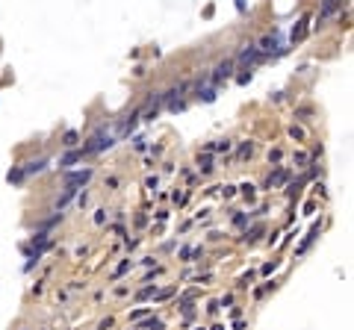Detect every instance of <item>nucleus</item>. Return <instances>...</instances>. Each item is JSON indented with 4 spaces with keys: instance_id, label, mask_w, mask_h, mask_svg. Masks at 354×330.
<instances>
[{
    "instance_id": "f257e3e1",
    "label": "nucleus",
    "mask_w": 354,
    "mask_h": 330,
    "mask_svg": "<svg viewBox=\"0 0 354 330\" xmlns=\"http://www.w3.org/2000/svg\"><path fill=\"white\" fill-rule=\"evenodd\" d=\"M225 77H230V62H222V65L216 68V74H213V80H216V83H222Z\"/></svg>"
},
{
    "instance_id": "f03ea898",
    "label": "nucleus",
    "mask_w": 354,
    "mask_h": 330,
    "mask_svg": "<svg viewBox=\"0 0 354 330\" xmlns=\"http://www.w3.org/2000/svg\"><path fill=\"white\" fill-rule=\"evenodd\" d=\"M257 56H260V53L251 47V50H242V56H239V59H242V62H257Z\"/></svg>"
},
{
    "instance_id": "7ed1b4c3",
    "label": "nucleus",
    "mask_w": 354,
    "mask_h": 330,
    "mask_svg": "<svg viewBox=\"0 0 354 330\" xmlns=\"http://www.w3.org/2000/svg\"><path fill=\"white\" fill-rule=\"evenodd\" d=\"M92 177V171H80V174H71V183H86Z\"/></svg>"
},
{
    "instance_id": "20e7f679",
    "label": "nucleus",
    "mask_w": 354,
    "mask_h": 330,
    "mask_svg": "<svg viewBox=\"0 0 354 330\" xmlns=\"http://www.w3.org/2000/svg\"><path fill=\"white\" fill-rule=\"evenodd\" d=\"M334 9H337V0H325V6H322V18H328Z\"/></svg>"
},
{
    "instance_id": "39448f33",
    "label": "nucleus",
    "mask_w": 354,
    "mask_h": 330,
    "mask_svg": "<svg viewBox=\"0 0 354 330\" xmlns=\"http://www.w3.org/2000/svg\"><path fill=\"white\" fill-rule=\"evenodd\" d=\"M77 159H80V153H68V156L62 159V165H71V162H77Z\"/></svg>"
},
{
    "instance_id": "423d86ee",
    "label": "nucleus",
    "mask_w": 354,
    "mask_h": 330,
    "mask_svg": "<svg viewBox=\"0 0 354 330\" xmlns=\"http://www.w3.org/2000/svg\"><path fill=\"white\" fill-rule=\"evenodd\" d=\"M65 145H68V148L77 145V133H68V136H65Z\"/></svg>"
}]
</instances>
